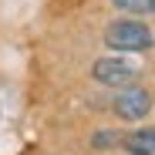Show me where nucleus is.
<instances>
[{
    "instance_id": "obj_1",
    "label": "nucleus",
    "mask_w": 155,
    "mask_h": 155,
    "mask_svg": "<svg viewBox=\"0 0 155 155\" xmlns=\"http://www.w3.org/2000/svg\"><path fill=\"white\" fill-rule=\"evenodd\" d=\"M105 44L111 51H148L152 47V31L138 20H115L105 31Z\"/></svg>"
},
{
    "instance_id": "obj_2",
    "label": "nucleus",
    "mask_w": 155,
    "mask_h": 155,
    "mask_svg": "<svg viewBox=\"0 0 155 155\" xmlns=\"http://www.w3.org/2000/svg\"><path fill=\"white\" fill-rule=\"evenodd\" d=\"M91 74H94V81L108 84V88H132V81L138 78V68L121 58H101V61H94Z\"/></svg>"
},
{
    "instance_id": "obj_3",
    "label": "nucleus",
    "mask_w": 155,
    "mask_h": 155,
    "mask_svg": "<svg viewBox=\"0 0 155 155\" xmlns=\"http://www.w3.org/2000/svg\"><path fill=\"white\" fill-rule=\"evenodd\" d=\"M152 111V94L145 88H125L118 98H115V115L125 118V121H138Z\"/></svg>"
},
{
    "instance_id": "obj_4",
    "label": "nucleus",
    "mask_w": 155,
    "mask_h": 155,
    "mask_svg": "<svg viewBox=\"0 0 155 155\" xmlns=\"http://www.w3.org/2000/svg\"><path fill=\"white\" fill-rule=\"evenodd\" d=\"M121 145L132 155H155V128H138V132L125 135Z\"/></svg>"
},
{
    "instance_id": "obj_5",
    "label": "nucleus",
    "mask_w": 155,
    "mask_h": 155,
    "mask_svg": "<svg viewBox=\"0 0 155 155\" xmlns=\"http://www.w3.org/2000/svg\"><path fill=\"white\" fill-rule=\"evenodd\" d=\"M111 4L125 14H155V0H111Z\"/></svg>"
},
{
    "instance_id": "obj_6",
    "label": "nucleus",
    "mask_w": 155,
    "mask_h": 155,
    "mask_svg": "<svg viewBox=\"0 0 155 155\" xmlns=\"http://www.w3.org/2000/svg\"><path fill=\"white\" fill-rule=\"evenodd\" d=\"M125 142V135H118V132H98L94 138H91V145L101 152V148H115V145H121Z\"/></svg>"
}]
</instances>
